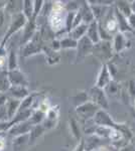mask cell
Returning <instances> with one entry per match:
<instances>
[{
    "mask_svg": "<svg viewBox=\"0 0 135 151\" xmlns=\"http://www.w3.org/2000/svg\"><path fill=\"white\" fill-rule=\"evenodd\" d=\"M78 47V41L75 40L74 38L70 37H64L61 40V48H77Z\"/></svg>",
    "mask_w": 135,
    "mask_h": 151,
    "instance_id": "cell-21",
    "label": "cell"
},
{
    "mask_svg": "<svg viewBox=\"0 0 135 151\" xmlns=\"http://www.w3.org/2000/svg\"><path fill=\"white\" fill-rule=\"evenodd\" d=\"M16 53L14 50H11L10 55H9L8 58H7V65H8V69L7 70H12L17 69V62H16Z\"/></svg>",
    "mask_w": 135,
    "mask_h": 151,
    "instance_id": "cell-23",
    "label": "cell"
},
{
    "mask_svg": "<svg viewBox=\"0 0 135 151\" xmlns=\"http://www.w3.org/2000/svg\"><path fill=\"white\" fill-rule=\"evenodd\" d=\"M127 21L130 26V28L132 29V31L135 30V13H132L129 17H127Z\"/></svg>",
    "mask_w": 135,
    "mask_h": 151,
    "instance_id": "cell-25",
    "label": "cell"
},
{
    "mask_svg": "<svg viewBox=\"0 0 135 151\" xmlns=\"http://www.w3.org/2000/svg\"><path fill=\"white\" fill-rule=\"evenodd\" d=\"M134 33H135V30H134Z\"/></svg>",
    "mask_w": 135,
    "mask_h": 151,
    "instance_id": "cell-37",
    "label": "cell"
},
{
    "mask_svg": "<svg viewBox=\"0 0 135 151\" xmlns=\"http://www.w3.org/2000/svg\"><path fill=\"white\" fill-rule=\"evenodd\" d=\"M10 87L11 85L8 80L7 70H0V93L4 94L6 92H8Z\"/></svg>",
    "mask_w": 135,
    "mask_h": 151,
    "instance_id": "cell-18",
    "label": "cell"
},
{
    "mask_svg": "<svg viewBox=\"0 0 135 151\" xmlns=\"http://www.w3.org/2000/svg\"><path fill=\"white\" fill-rule=\"evenodd\" d=\"M112 52H114V50H113L111 41L101 40L99 43L95 45L94 48H93V52H96L98 55V57L101 58L102 60L104 58L105 60H109L111 58Z\"/></svg>",
    "mask_w": 135,
    "mask_h": 151,
    "instance_id": "cell-7",
    "label": "cell"
},
{
    "mask_svg": "<svg viewBox=\"0 0 135 151\" xmlns=\"http://www.w3.org/2000/svg\"><path fill=\"white\" fill-rule=\"evenodd\" d=\"M96 151H110V149H108L107 147H105V146H100V147H98Z\"/></svg>",
    "mask_w": 135,
    "mask_h": 151,
    "instance_id": "cell-33",
    "label": "cell"
},
{
    "mask_svg": "<svg viewBox=\"0 0 135 151\" xmlns=\"http://www.w3.org/2000/svg\"><path fill=\"white\" fill-rule=\"evenodd\" d=\"M115 16H116L117 22H118V26H119V32L124 33L125 31H132V29L130 28L128 21H127V17H125L124 15H122L120 12L115 8Z\"/></svg>",
    "mask_w": 135,
    "mask_h": 151,
    "instance_id": "cell-16",
    "label": "cell"
},
{
    "mask_svg": "<svg viewBox=\"0 0 135 151\" xmlns=\"http://www.w3.org/2000/svg\"><path fill=\"white\" fill-rule=\"evenodd\" d=\"M129 94L132 97V99H135V82L131 81L129 83Z\"/></svg>",
    "mask_w": 135,
    "mask_h": 151,
    "instance_id": "cell-27",
    "label": "cell"
},
{
    "mask_svg": "<svg viewBox=\"0 0 135 151\" xmlns=\"http://www.w3.org/2000/svg\"><path fill=\"white\" fill-rule=\"evenodd\" d=\"M31 129H32V126H31L27 121H24V122L17 123L15 125L11 126V127L8 129V133L12 136L18 137V136L29 134Z\"/></svg>",
    "mask_w": 135,
    "mask_h": 151,
    "instance_id": "cell-9",
    "label": "cell"
},
{
    "mask_svg": "<svg viewBox=\"0 0 135 151\" xmlns=\"http://www.w3.org/2000/svg\"><path fill=\"white\" fill-rule=\"evenodd\" d=\"M20 104H21L20 100L13 99V98H7V102L5 104L7 119H9V120L11 121L12 119L16 116V114L18 113V111H19V108H20Z\"/></svg>",
    "mask_w": 135,
    "mask_h": 151,
    "instance_id": "cell-11",
    "label": "cell"
},
{
    "mask_svg": "<svg viewBox=\"0 0 135 151\" xmlns=\"http://www.w3.org/2000/svg\"><path fill=\"white\" fill-rule=\"evenodd\" d=\"M35 35V23L34 20H28L23 28V40H21V43H28L31 38Z\"/></svg>",
    "mask_w": 135,
    "mask_h": 151,
    "instance_id": "cell-15",
    "label": "cell"
},
{
    "mask_svg": "<svg viewBox=\"0 0 135 151\" xmlns=\"http://www.w3.org/2000/svg\"><path fill=\"white\" fill-rule=\"evenodd\" d=\"M74 151H86V143L84 139H81L80 142L78 143V145L76 146Z\"/></svg>",
    "mask_w": 135,
    "mask_h": 151,
    "instance_id": "cell-26",
    "label": "cell"
},
{
    "mask_svg": "<svg viewBox=\"0 0 135 151\" xmlns=\"http://www.w3.org/2000/svg\"><path fill=\"white\" fill-rule=\"evenodd\" d=\"M43 1H34V11H33L32 20H35L36 16H38V14L40 13V8L43 5Z\"/></svg>",
    "mask_w": 135,
    "mask_h": 151,
    "instance_id": "cell-24",
    "label": "cell"
},
{
    "mask_svg": "<svg viewBox=\"0 0 135 151\" xmlns=\"http://www.w3.org/2000/svg\"><path fill=\"white\" fill-rule=\"evenodd\" d=\"M78 53H77V62H81L82 60L89 55L91 52H93V48H94V43L91 41L87 35L82 37L78 41Z\"/></svg>",
    "mask_w": 135,
    "mask_h": 151,
    "instance_id": "cell-5",
    "label": "cell"
},
{
    "mask_svg": "<svg viewBox=\"0 0 135 151\" xmlns=\"http://www.w3.org/2000/svg\"><path fill=\"white\" fill-rule=\"evenodd\" d=\"M134 107H135V99H134Z\"/></svg>",
    "mask_w": 135,
    "mask_h": 151,
    "instance_id": "cell-36",
    "label": "cell"
},
{
    "mask_svg": "<svg viewBox=\"0 0 135 151\" xmlns=\"http://www.w3.org/2000/svg\"><path fill=\"white\" fill-rule=\"evenodd\" d=\"M130 143H131V144H133L135 146V136H133V137H132V139L130 140Z\"/></svg>",
    "mask_w": 135,
    "mask_h": 151,
    "instance_id": "cell-35",
    "label": "cell"
},
{
    "mask_svg": "<svg viewBox=\"0 0 135 151\" xmlns=\"http://www.w3.org/2000/svg\"><path fill=\"white\" fill-rule=\"evenodd\" d=\"M27 21H28L27 18L24 16V14L22 12L16 13L15 15H14L13 20L11 21L10 25H9V27H8V30H7V32L5 33V36H4L3 40H2V42L0 45L4 47L5 43L7 42V40L11 37V35H13L14 33H16L17 31L20 30L21 28H24V26H25V24L27 23Z\"/></svg>",
    "mask_w": 135,
    "mask_h": 151,
    "instance_id": "cell-2",
    "label": "cell"
},
{
    "mask_svg": "<svg viewBox=\"0 0 135 151\" xmlns=\"http://www.w3.org/2000/svg\"><path fill=\"white\" fill-rule=\"evenodd\" d=\"M130 5H131V11H132V13H135V1L130 2Z\"/></svg>",
    "mask_w": 135,
    "mask_h": 151,
    "instance_id": "cell-34",
    "label": "cell"
},
{
    "mask_svg": "<svg viewBox=\"0 0 135 151\" xmlns=\"http://www.w3.org/2000/svg\"><path fill=\"white\" fill-rule=\"evenodd\" d=\"M6 102H7V97H5L4 95H1L0 96V109H2L5 106Z\"/></svg>",
    "mask_w": 135,
    "mask_h": 151,
    "instance_id": "cell-32",
    "label": "cell"
},
{
    "mask_svg": "<svg viewBox=\"0 0 135 151\" xmlns=\"http://www.w3.org/2000/svg\"><path fill=\"white\" fill-rule=\"evenodd\" d=\"M66 18H67V14H66L65 6L61 2H55L53 4V8L48 17V21L53 30L58 32L66 28Z\"/></svg>",
    "mask_w": 135,
    "mask_h": 151,
    "instance_id": "cell-1",
    "label": "cell"
},
{
    "mask_svg": "<svg viewBox=\"0 0 135 151\" xmlns=\"http://www.w3.org/2000/svg\"><path fill=\"white\" fill-rule=\"evenodd\" d=\"M38 93H33V94H29L25 99H23L21 101L20 104V108L19 111H25V110H30V106L34 103V99L38 96Z\"/></svg>",
    "mask_w": 135,
    "mask_h": 151,
    "instance_id": "cell-20",
    "label": "cell"
},
{
    "mask_svg": "<svg viewBox=\"0 0 135 151\" xmlns=\"http://www.w3.org/2000/svg\"><path fill=\"white\" fill-rule=\"evenodd\" d=\"M88 27H89V24H86L84 22L81 23L80 25H78L77 27H75V28H73L72 30L69 32V36L74 38L75 40L79 41L81 38L84 37V36L87 35Z\"/></svg>",
    "mask_w": 135,
    "mask_h": 151,
    "instance_id": "cell-13",
    "label": "cell"
},
{
    "mask_svg": "<svg viewBox=\"0 0 135 151\" xmlns=\"http://www.w3.org/2000/svg\"><path fill=\"white\" fill-rule=\"evenodd\" d=\"M53 52H56L61 48V40H53Z\"/></svg>",
    "mask_w": 135,
    "mask_h": 151,
    "instance_id": "cell-29",
    "label": "cell"
},
{
    "mask_svg": "<svg viewBox=\"0 0 135 151\" xmlns=\"http://www.w3.org/2000/svg\"><path fill=\"white\" fill-rule=\"evenodd\" d=\"M115 8L118 10L122 15H124L125 17H129L132 14L131 11V5H130V2L127 1H116L115 2Z\"/></svg>",
    "mask_w": 135,
    "mask_h": 151,
    "instance_id": "cell-17",
    "label": "cell"
},
{
    "mask_svg": "<svg viewBox=\"0 0 135 151\" xmlns=\"http://www.w3.org/2000/svg\"><path fill=\"white\" fill-rule=\"evenodd\" d=\"M90 101L93 102L95 105H97L102 110H106V109H108V107H109L108 100L104 90L99 89L97 87H94L90 91Z\"/></svg>",
    "mask_w": 135,
    "mask_h": 151,
    "instance_id": "cell-4",
    "label": "cell"
},
{
    "mask_svg": "<svg viewBox=\"0 0 135 151\" xmlns=\"http://www.w3.org/2000/svg\"><path fill=\"white\" fill-rule=\"evenodd\" d=\"M7 60H6V55H0V70L3 69L6 65Z\"/></svg>",
    "mask_w": 135,
    "mask_h": 151,
    "instance_id": "cell-30",
    "label": "cell"
},
{
    "mask_svg": "<svg viewBox=\"0 0 135 151\" xmlns=\"http://www.w3.org/2000/svg\"><path fill=\"white\" fill-rule=\"evenodd\" d=\"M8 94L10 95V98L17 99L22 101L23 99H25L28 96V90L25 87H10V89L8 90Z\"/></svg>",
    "mask_w": 135,
    "mask_h": 151,
    "instance_id": "cell-14",
    "label": "cell"
},
{
    "mask_svg": "<svg viewBox=\"0 0 135 151\" xmlns=\"http://www.w3.org/2000/svg\"><path fill=\"white\" fill-rule=\"evenodd\" d=\"M99 110L100 108L97 105H95L91 101H87L86 103L78 106L77 109H76V112H77L78 116L80 118L84 119V120H89L90 118H94Z\"/></svg>",
    "mask_w": 135,
    "mask_h": 151,
    "instance_id": "cell-3",
    "label": "cell"
},
{
    "mask_svg": "<svg viewBox=\"0 0 135 151\" xmlns=\"http://www.w3.org/2000/svg\"><path fill=\"white\" fill-rule=\"evenodd\" d=\"M6 146V140L2 135H0V151H3Z\"/></svg>",
    "mask_w": 135,
    "mask_h": 151,
    "instance_id": "cell-31",
    "label": "cell"
},
{
    "mask_svg": "<svg viewBox=\"0 0 135 151\" xmlns=\"http://www.w3.org/2000/svg\"><path fill=\"white\" fill-rule=\"evenodd\" d=\"M70 128L71 131H72L73 136L78 140H81V131H80V127H79V124H78L77 121L75 119H71L70 120Z\"/></svg>",
    "mask_w": 135,
    "mask_h": 151,
    "instance_id": "cell-22",
    "label": "cell"
},
{
    "mask_svg": "<svg viewBox=\"0 0 135 151\" xmlns=\"http://www.w3.org/2000/svg\"><path fill=\"white\" fill-rule=\"evenodd\" d=\"M9 83L12 87H25L27 88L28 81L26 76L20 70L15 69L12 70H7Z\"/></svg>",
    "mask_w": 135,
    "mask_h": 151,
    "instance_id": "cell-6",
    "label": "cell"
},
{
    "mask_svg": "<svg viewBox=\"0 0 135 151\" xmlns=\"http://www.w3.org/2000/svg\"><path fill=\"white\" fill-rule=\"evenodd\" d=\"M34 11V1H23L22 2V13L27 20H32Z\"/></svg>",
    "mask_w": 135,
    "mask_h": 151,
    "instance_id": "cell-19",
    "label": "cell"
},
{
    "mask_svg": "<svg viewBox=\"0 0 135 151\" xmlns=\"http://www.w3.org/2000/svg\"><path fill=\"white\" fill-rule=\"evenodd\" d=\"M127 45H129V41L126 38L124 33L118 32L113 36L112 40V47L114 52L119 53L121 52H123L125 48L127 47Z\"/></svg>",
    "mask_w": 135,
    "mask_h": 151,
    "instance_id": "cell-10",
    "label": "cell"
},
{
    "mask_svg": "<svg viewBox=\"0 0 135 151\" xmlns=\"http://www.w3.org/2000/svg\"><path fill=\"white\" fill-rule=\"evenodd\" d=\"M87 35V37L94 43V45L101 41V37H100V33H99V28H98V22L96 20L94 22L89 24V27H88V31H87V35Z\"/></svg>",
    "mask_w": 135,
    "mask_h": 151,
    "instance_id": "cell-12",
    "label": "cell"
},
{
    "mask_svg": "<svg viewBox=\"0 0 135 151\" xmlns=\"http://www.w3.org/2000/svg\"><path fill=\"white\" fill-rule=\"evenodd\" d=\"M111 82H112V74L110 73L108 65L104 64L102 65L99 74H98V78H97V81H96L95 87L104 90L105 88L108 87V85Z\"/></svg>",
    "mask_w": 135,
    "mask_h": 151,
    "instance_id": "cell-8",
    "label": "cell"
},
{
    "mask_svg": "<svg viewBox=\"0 0 135 151\" xmlns=\"http://www.w3.org/2000/svg\"><path fill=\"white\" fill-rule=\"evenodd\" d=\"M119 151H135V146L133 144H131V143H128L124 147H122Z\"/></svg>",
    "mask_w": 135,
    "mask_h": 151,
    "instance_id": "cell-28",
    "label": "cell"
}]
</instances>
